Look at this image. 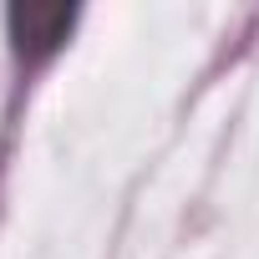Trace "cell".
Wrapping results in <instances>:
<instances>
[{"label":"cell","instance_id":"cell-1","mask_svg":"<svg viewBox=\"0 0 259 259\" xmlns=\"http://www.w3.org/2000/svg\"><path fill=\"white\" fill-rule=\"evenodd\" d=\"M6 26H11V41H16L21 56H51L71 36L76 11L71 6H56V0H41V6H11Z\"/></svg>","mask_w":259,"mask_h":259}]
</instances>
